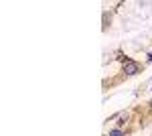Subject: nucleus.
I'll return each instance as SVG.
<instances>
[{
  "mask_svg": "<svg viewBox=\"0 0 152 136\" xmlns=\"http://www.w3.org/2000/svg\"><path fill=\"white\" fill-rule=\"evenodd\" d=\"M116 59L122 63V69H124V73H126V75H136V73H140V63L132 61L130 57H124L122 53H118Z\"/></svg>",
  "mask_w": 152,
  "mask_h": 136,
  "instance_id": "f257e3e1",
  "label": "nucleus"
},
{
  "mask_svg": "<svg viewBox=\"0 0 152 136\" xmlns=\"http://www.w3.org/2000/svg\"><path fill=\"white\" fill-rule=\"evenodd\" d=\"M105 136H124V128H122V126H118V128H110V130L105 132Z\"/></svg>",
  "mask_w": 152,
  "mask_h": 136,
  "instance_id": "f03ea898",
  "label": "nucleus"
},
{
  "mask_svg": "<svg viewBox=\"0 0 152 136\" xmlns=\"http://www.w3.org/2000/svg\"><path fill=\"white\" fill-rule=\"evenodd\" d=\"M148 61H152V53H150V55H148Z\"/></svg>",
  "mask_w": 152,
  "mask_h": 136,
  "instance_id": "7ed1b4c3",
  "label": "nucleus"
},
{
  "mask_svg": "<svg viewBox=\"0 0 152 136\" xmlns=\"http://www.w3.org/2000/svg\"><path fill=\"white\" fill-rule=\"evenodd\" d=\"M150 106H152V104H150Z\"/></svg>",
  "mask_w": 152,
  "mask_h": 136,
  "instance_id": "20e7f679",
  "label": "nucleus"
}]
</instances>
